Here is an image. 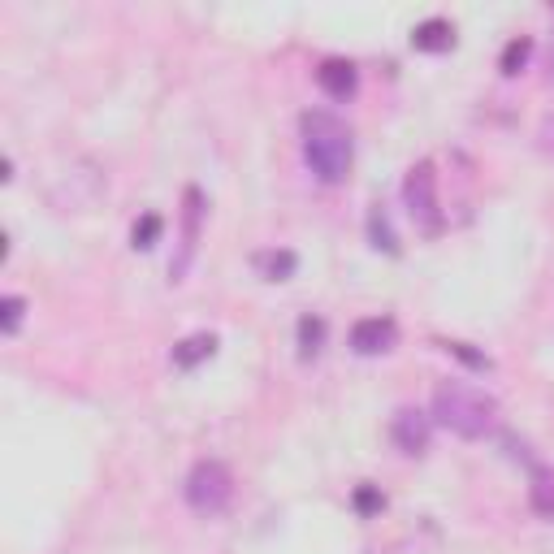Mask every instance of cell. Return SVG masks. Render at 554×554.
<instances>
[{"instance_id":"obj_20","label":"cell","mask_w":554,"mask_h":554,"mask_svg":"<svg viewBox=\"0 0 554 554\" xmlns=\"http://www.w3.org/2000/svg\"><path fill=\"white\" fill-rule=\"evenodd\" d=\"M546 143H550V148H554V122L546 126Z\"/></svg>"},{"instance_id":"obj_6","label":"cell","mask_w":554,"mask_h":554,"mask_svg":"<svg viewBox=\"0 0 554 554\" xmlns=\"http://www.w3.org/2000/svg\"><path fill=\"white\" fill-rule=\"evenodd\" d=\"M429 433H433L429 416L416 412V407H403V412L394 416V425H390V438H394V446H399L403 455H425L429 451Z\"/></svg>"},{"instance_id":"obj_19","label":"cell","mask_w":554,"mask_h":554,"mask_svg":"<svg viewBox=\"0 0 554 554\" xmlns=\"http://www.w3.org/2000/svg\"><path fill=\"white\" fill-rule=\"evenodd\" d=\"M446 351H451V355H459V360H464V364H472V368H490V360H485V355L468 351V342H446Z\"/></svg>"},{"instance_id":"obj_3","label":"cell","mask_w":554,"mask_h":554,"mask_svg":"<svg viewBox=\"0 0 554 554\" xmlns=\"http://www.w3.org/2000/svg\"><path fill=\"white\" fill-rule=\"evenodd\" d=\"M182 494H187L195 516H204V520L226 516L230 503H234V472L221 464V459H200V464L187 472Z\"/></svg>"},{"instance_id":"obj_13","label":"cell","mask_w":554,"mask_h":554,"mask_svg":"<svg viewBox=\"0 0 554 554\" xmlns=\"http://www.w3.org/2000/svg\"><path fill=\"white\" fill-rule=\"evenodd\" d=\"M256 269L265 273V282H286V277L299 269V256L286 252V247H282V252H260L256 256Z\"/></svg>"},{"instance_id":"obj_15","label":"cell","mask_w":554,"mask_h":554,"mask_svg":"<svg viewBox=\"0 0 554 554\" xmlns=\"http://www.w3.org/2000/svg\"><path fill=\"white\" fill-rule=\"evenodd\" d=\"M161 234H165V221H161V213H143V217L135 221V230H130V243H135L139 252H148V247H156V243H161Z\"/></svg>"},{"instance_id":"obj_4","label":"cell","mask_w":554,"mask_h":554,"mask_svg":"<svg viewBox=\"0 0 554 554\" xmlns=\"http://www.w3.org/2000/svg\"><path fill=\"white\" fill-rule=\"evenodd\" d=\"M403 204H407V217L416 221V230L442 234L446 217H442V200H438V174H433L429 161H420V165L407 169V178H403Z\"/></svg>"},{"instance_id":"obj_8","label":"cell","mask_w":554,"mask_h":554,"mask_svg":"<svg viewBox=\"0 0 554 554\" xmlns=\"http://www.w3.org/2000/svg\"><path fill=\"white\" fill-rule=\"evenodd\" d=\"M316 83L329 100H351L355 87H360V74H355V65L347 57H325L316 65Z\"/></svg>"},{"instance_id":"obj_16","label":"cell","mask_w":554,"mask_h":554,"mask_svg":"<svg viewBox=\"0 0 554 554\" xmlns=\"http://www.w3.org/2000/svg\"><path fill=\"white\" fill-rule=\"evenodd\" d=\"M368 234H373V247H381V252H399V239H394V230H390V221L381 208L368 213Z\"/></svg>"},{"instance_id":"obj_1","label":"cell","mask_w":554,"mask_h":554,"mask_svg":"<svg viewBox=\"0 0 554 554\" xmlns=\"http://www.w3.org/2000/svg\"><path fill=\"white\" fill-rule=\"evenodd\" d=\"M299 135H303V161L325 187L351 178V161H355V143L347 122H338L334 113H303L299 117Z\"/></svg>"},{"instance_id":"obj_2","label":"cell","mask_w":554,"mask_h":554,"mask_svg":"<svg viewBox=\"0 0 554 554\" xmlns=\"http://www.w3.org/2000/svg\"><path fill=\"white\" fill-rule=\"evenodd\" d=\"M433 416H438V425L451 429L455 438L477 442L485 433H494L498 403H494V394L468 386V381H442V386L433 390Z\"/></svg>"},{"instance_id":"obj_17","label":"cell","mask_w":554,"mask_h":554,"mask_svg":"<svg viewBox=\"0 0 554 554\" xmlns=\"http://www.w3.org/2000/svg\"><path fill=\"white\" fill-rule=\"evenodd\" d=\"M351 503H355V511H360V516H377V511L386 507V494H381L377 485H360Z\"/></svg>"},{"instance_id":"obj_7","label":"cell","mask_w":554,"mask_h":554,"mask_svg":"<svg viewBox=\"0 0 554 554\" xmlns=\"http://www.w3.org/2000/svg\"><path fill=\"white\" fill-rule=\"evenodd\" d=\"M182 204H187V213H182V256L169 265V277H178L187 273L191 265V256H195V243H200V217H204V195L200 187H187V195H182Z\"/></svg>"},{"instance_id":"obj_14","label":"cell","mask_w":554,"mask_h":554,"mask_svg":"<svg viewBox=\"0 0 554 554\" xmlns=\"http://www.w3.org/2000/svg\"><path fill=\"white\" fill-rule=\"evenodd\" d=\"M529 52H533V39L529 35H516L511 44L503 48V57H498V70H503L507 78H516L524 70V61H529Z\"/></svg>"},{"instance_id":"obj_9","label":"cell","mask_w":554,"mask_h":554,"mask_svg":"<svg viewBox=\"0 0 554 554\" xmlns=\"http://www.w3.org/2000/svg\"><path fill=\"white\" fill-rule=\"evenodd\" d=\"M412 48L416 52H446V48H455V26L446 22V18L420 22L416 31H412Z\"/></svg>"},{"instance_id":"obj_18","label":"cell","mask_w":554,"mask_h":554,"mask_svg":"<svg viewBox=\"0 0 554 554\" xmlns=\"http://www.w3.org/2000/svg\"><path fill=\"white\" fill-rule=\"evenodd\" d=\"M22 312H26V303H22L18 295H9V299H5V316H0V329H5V334H18Z\"/></svg>"},{"instance_id":"obj_10","label":"cell","mask_w":554,"mask_h":554,"mask_svg":"<svg viewBox=\"0 0 554 554\" xmlns=\"http://www.w3.org/2000/svg\"><path fill=\"white\" fill-rule=\"evenodd\" d=\"M299 360H316L321 355V347H325V334H329V325H325V316H316V312H308V316H299Z\"/></svg>"},{"instance_id":"obj_5","label":"cell","mask_w":554,"mask_h":554,"mask_svg":"<svg viewBox=\"0 0 554 554\" xmlns=\"http://www.w3.org/2000/svg\"><path fill=\"white\" fill-rule=\"evenodd\" d=\"M399 342V325L390 316H364L351 325V351L355 355H386Z\"/></svg>"},{"instance_id":"obj_11","label":"cell","mask_w":554,"mask_h":554,"mask_svg":"<svg viewBox=\"0 0 554 554\" xmlns=\"http://www.w3.org/2000/svg\"><path fill=\"white\" fill-rule=\"evenodd\" d=\"M213 351H217V338L213 334H191V338H182L178 347H174V364L178 368H195V364H204Z\"/></svg>"},{"instance_id":"obj_12","label":"cell","mask_w":554,"mask_h":554,"mask_svg":"<svg viewBox=\"0 0 554 554\" xmlns=\"http://www.w3.org/2000/svg\"><path fill=\"white\" fill-rule=\"evenodd\" d=\"M529 503L542 520H554V468H537L529 485Z\"/></svg>"}]
</instances>
